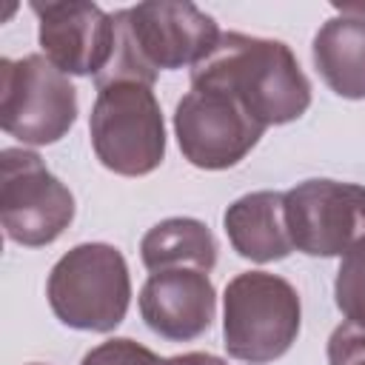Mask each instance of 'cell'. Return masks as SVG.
<instances>
[{"label":"cell","mask_w":365,"mask_h":365,"mask_svg":"<svg viewBox=\"0 0 365 365\" xmlns=\"http://www.w3.org/2000/svg\"><path fill=\"white\" fill-rule=\"evenodd\" d=\"M314 66L328 88L345 100L365 97V20L336 14L314 34Z\"/></svg>","instance_id":"13"},{"label":"cell","mask_w":365,"mask_h":365,"mask_svg":"<svg viewBox=\"0 0 365 365\" xmlns=\"http://www.w3.org/2000/svg\"><path fill=\"white\" fill-rule=\"evenodd\" d=\"M174 131L182 157L205 171L237 165L265 134L234 97L191 88L174 108Z\"/></svg>","instance_id":"9"},{"label":"cell","mask_w":365,"mask_h":365,"mask_svg":"<svg viewBox=\"0 0 365 365\" xmlns=\"http://www.w3.org/2000/svg\"><path fill=\"white\" fill-rule=\"evenodd\" d=\"M140 314L163 339L188 342L202 336L217 314V291L208 271L171 268L151 274L140 288Z\"/></svg>","instance_id":"11"},{"label":"cell","mask_w":365,"mask_h":365,"mask_svg":"<svg viewBox=\"0 0 365 365\" xmlns=\"http://www.w3.org/2000/svg\"><path fill=\"white\" fill-rule=\"evenodd\" d=\"M114 17V46L106 68L94 77L97 88L108 83L154 86L160 71L197 66L220 40L211 14L194 3L151 0L120 9Z\"/></svg>","instance_id":"2"},{"label":"cell","mask_w":365,"mask_h":365,"mask_svg":"<svg viewBox=\"0 0 365 365\" xmlns=\"http://www.w3.org/2000/svg\"><path fill=\"white\" fill-rule=\"evenodd\" d=\"M97 160L123 177L151 174L165 157V123L151 86L108 83L97 88L88 117Z\"/></svg>","instance_id":"5"},{"label":"cell","mask_w":365,"mask_h":365,"mask_svg":"<svg viewBox=\"0 0 365 365\" xmlns=\"http://www.w3.org/2000/svg\"><path fill=\"white\" fill-rule=\"evenodd\" d=\"M54 317L77 331H114L131 302L125 257L108 242H83L63 254L46 282Z\"/></svg>","instance_id":"4"},{"label":"cell","mask_w":365,"mask_h":365,"mask_svg":"<svg viewBox=\"0 0 365 365\" xmlns=\"http://www.w3.org/2000/svg\"><path fill=\"white\" fill-rule=\"evenodd\" d=\"M77 120V88L46 54L0 60V125L23 145H51Z\"/></svg>","instance_id":"6"},{"label":"cell","mask_w":365,"mask_h":365,"mask_svg":"<svg viewBox=\"0 0 365 365\" xmlns=\"http://www.w3.org/2000/svg\"><path fill=\"white\" fill-rule=\"evenodd\" d=\"M0 220L11 242L40 248L74 220V194L29 148L0 154Z\"/></svg>","instance_id":"7"},{"label":"cell","mask_w":365,"mask_h":365,"mask_svg":"<svg viewBox=\"0 0 365 365\" xmlns=\"http://www.w3.org/2000/svg\"><path fill=\"white\" fill-rule=\"evenodd\" d=\"M191 88L234 97L257 123L282 125L311 106V83L282 40L222 31L217 46L191 68Z\"/></svg>","instance_id":"1"},{"label":"cell","mask_w":365,"mask_h":365,"mask_svg":"<svg viewBox=\"0 0 365 365\" xmlns=\"http://www.w3.org/2000/svg\"><path fill=\"white\" fill-rule=\"evenodd\" d=\"M140 259L151 274L171 268L211 271L217 265V240L211 228L194 217H168L145 231Z\"/></svg>","instance_id":"14"},{"label":"cell","mask_w":365,"mask_h":365,"mask_svg":"<svg viewBox=\"0 0 365 365\" xmlns=\"http://www.w3.org/2000/svg\"><path fill=\"white\" fill-rule=\"evenodd\" d=\"M328 362L331 365H365V328L342 322L334 328L328 339Z\"/></svg>","instance_id":"17"},{"label":"cell","mask_w":365,"mask_h":365,"mask_svg":"<svg viewBox=\"0 0 365 365\" xmlns=\"http://www.w3.org/2000/svg\"><path fill=\"white\" fill-rule=\"evenodd\" d=\"M80 365H163V359L145 345L128 336H117V339H108L91 348Z\"/></svg>","instance_id":"16"},{"label":"cell","mask_w":365,"mask_h":365,"mask_svg":"<svg viewBox=\"0 0 365 365\" xmlns=\"http://www.w3.org/2000/svg\"><path fill=\"white\" fill-rule=\"evenodd\" d=\"M31 365H40V362H31Z\"/></svg>","instance_id":"20"},{"label":"cell","mask_w":365,"mask_h":365,"mask_svg":"<svg viewBox=\"0 0 365 365\" xmlns=\"http://www.w3.org/2000/svg\"><path fill=\"white\" fill-rule=\"evenodd\" d=\"M43 54L66 74H100L114 46V17L97 3H31Z\"/></svg>","instance_id":"10"},{"label":"cell","mask_w":365,"mask_h":365,"mask_svg":"<svg viewBox=\"0 0 365 365\" xmlns=\"http://www.w3.org/2000/svg\"><path fill=\"white\" fill-rule=\"evenodd\" d=\"M163 365H228V362L205 351H191V354H177L171 359H163Z\"/></svg>","instance_id":"18"},{"label":"cell","mask_w":365,"mask_h":365,"mask_svg":"<svg viewBox=\"0 0 365 365\" xmlns=\"http://www.w3.org/2000/svg\"><path fill=\"white\" fill-rule=\"evenodd\" d=\"M222 225L234 251L251 262L285 259L294 251L282 191H251L234 200L222 214Z\"/></svg>","instance_id":"12"},{"label":"cell","mask_w":365,"mask_h":365,"mask_svg":"<svg viewBox=\"0 0 365 365\" xmlns=\"http://www.w3.org/2000/svg\"><path fill=\"white\" fill-rule=\"evenodd\" d=\"M334 299L345 322L365 328V245L342 257L334 279Z\"/></svg>","instance_id":"15"},{"label":"cell","mask_w":365,"mask_h":365,"mask_svg":"<svg viewBox=\"0 0 365 365\" xmlns=\"http://www.w3.org/2000/svg\"><path fill=\"white\" fill-rule=\"evenodd\" d=\"M302 305L297 288L268 271L237 274L222 294V339L228 356L265 365L297 339Z\"/></svg>","instance_id":"3"},{"label":"cell","mask_w":365,"mask_h":365,"mask_svg":"<svg viewBox=\"0 0 365 365\" xmlns=\"http://www.w3.org/2000/svg\"><path fill=\"white\" fill-rule=\"evenodd\" d=\"M336 14H348V17H359L365 20V3H334Z\"/></svg>","instance_id":"19"},{"label":"cell","mask_w":365,"mask_h":365,"mask_svg":"<svg viewBox=\"0 0 365 365\" xmlns=\"http://www.w3.org/2000/svg\"><path fill=\"white\" fill-rule=\"evenodd\" d=\"M291 242L308 257H345L365 245V185L305 180L285 191Z\"/></svg>","instance_id":"8"}]
</instances>
